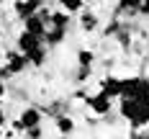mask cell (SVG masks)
I'll use <instances>...</instances> for the list:
<instances>
[{"label": "cell", "instance_id": "8", "mask_svg": "<svg viewBox=\"0 0 149 139\" xmlns=\"http://www.w3.org/2000/svg\"><path fill=\"white\" fill-rule=\"evenodd\" d=\"M41 8H44L41 0H13V10H15V15H18L21 21H26V18H31V15H36Z\"/></svg>", "mask_w": 149, "mask_h": 139}, {"label": "cell", "instance_id": "14", "mask_svg": "<svg viewBox=\"0 0 149 139\" xmlns=\"http://www.w3.org/2000/svg\"><path fill=\"white\" fill-rule=\"evenodd\" d=\"M144 0H118V13H139Z\"/></svg>", "mask_w": 149, "mask_h": 139}, {"label": "cell", "instance_id": "13", "mask_svg": "<svg viewBox=\"0 0 149 139\" xmlns=\"http://www.w3.org/2000/svg\"><path fill=\"white\" fill-rule=\"evenodd\" d=\"M59 3L62 10H67V13H82V8H85V0H57Z\"/></svg>", "mask_w": 149, "mask_h": 139}, {"label": "cell", "instance_id": "5", "mask_svg": "<svg viewBox=\"0 0 149 139\" xmlns=\"http://www.w3.org/2000/svg\"><path fill=\"white\" fill-rule=\"evenodd\" d=\"M82 101H85V106H88L95 116H108V113L113 111V98H108L103 90L93 93V95H85Z\"/></svg>", "mask_w": 149, "mask_h": 139}, {"label": "cell", "instance_id": "6", "mask_svg": "<svg viewBox=\"0 0 149 139\" xmlns=\"http://www.w3.org/2000/svg\"><path fill=\"white\" fill-rule=\"evenodd\" d=\"M41 46H46V41L41 39V36H36V34H29L26 29L15 36V49H18V52H23L26 57L33 54L36 49H41Z\"/></svg>", "mask_w": 149, "mask_h": 139}, {"label": "cell", "instance_id": "7", "mask_svg": "<svg viewBox=\"0 0 149 139\" xmlns=\"http://www.w3.org/2000/svg\"><path fill=\"white\" fill-rule=\"evenodd\" d=\"M100 90L108 95V98H118L121 101V95H123V77H118V75H105L103 80H100Z\"/></svg>", "mask_w": 149, "mask_h": 139}, {"label": "cell", "instance_id": "16", "mask_svg": "<svg viewBox=\"0 0 149 139\" xmlns=\"http://www.w3.org/2000/svg\"><path fill=\"white\" fill-rule=\"evenodd\" d=\"M5 90H8V88H5V80L0 77V106H3V101H5Z\"/></svg>", "mask_w": 149, "mask_h": 139}, {"label": "cell", "instance_id": "1", "mask_svg": "<svg viewBox=\"0 0 149 139\" xmlns=\"http://www.w3.org/2000/svg\"><path fill=\"white\" fill-rule=\"evenodd\" d=\"M118 113H121V119L129 121V126H134V129L149 126V101L141 103V101L123 98V101H118Z\"/></svg>", "mask_w": 149, "mask_h": 139}, {"label": "cell", "instance_id": "15", "mask_svg": "<svg viewBox=\"0 0 149 139\" xmlns=\"http://www.w3.org/2000/svg\"><path fill=\"white\" fill-rule=\"evenodd\" d=\"M95 62V52L93 49H77V64L80 67H93Z\"/></svg>", "mask_w": 149, "mask_h": 139}, {"label": "cell", "instance_id": "12", "mask_svg": "<svg viewBox=\"0 0 149 139\" xmlns=\"http://www.w3.org/2000/svg\"><path fill=\"white\" fill-rule=\"evenodd\" d=\"M64 36H67V31H62V29H49L46 31V36H44V41L46 46H57L64 41Z\"/></svg>", "mask_w": 149, "mask_h": 139}, {"label": "cell", "instance_id": "3", "mask_svg": "<svg viewBox=\"0 0 149 139\" xmlns=\"http://www.w3.org/2000/svg\"><path fill=\"white\" fill-rule=\"evenodd\" d=\"M129 98V101H149V77H123V95L121 101Z\"/></svg>", "mask_w": 149, "mask_h": 139}, {"label": "cell", "instance_id": "9", "mask_svg": "<svg viewBox=\"0 0 149 139\" xmlns=\"http://www.w3.org/2000/svg\"><path fill=\"white\" fill-rule=\"evenodd\" d=\"M70 23H72V15L67 13V10H52V15H49V29H62L67 31L70 29Z\"/></svg>", "mask_w": 149, "mask_h": 139}, {"label": "cell", "instance_id": "2", "mask_svg": "<svg viewBox=\"0 0 149 139\" xmlns=\"http://www.w3.org/2000/svg\"><path fill=\"white\" fill-rule=\"evenodd\" d=\"M29 67H31V62H29V57H26L23 52L8 49V52H5V64L0 67V77H3V80H10L13 75H23Z\"/></svg>", "mask_w": 149, "mask_h": 139}, {"label": "cell", "instance_id": "17", "mask_svg": "<svg viewBox=\"0 0 149 139\" xmlns=\"http://www.w3.org/2000/svg\"><path fill=\"white\" fill-rule=\"evenodd\" d=\"M5 124H8V116H5V111L0 106V129H5Z\"/></svg>", "mask_w": 149, "mask_h": 139}, {"label": "cell", "instance_id": "18", "mask_svg": "<svg viewBox=\"0 0 149 139\" xmlns=\"http://www.w3.org/2000/svg\"><path fill=\"white\" fill-rule=\"evenodd\" d=\"M136 139H149V129H147V131H141V134H136Z\"/></svg>", "mask_w": 149, "mask_h": 139}, {"label": "cell", "instance_id": "11", "mask_svg": "<svg viewBox=\"0 0 149 139\" xmlns=\"http://www.w3.org/2000/svg\"><path fill=\"white\" fill-rule=\"evenodd\" d=\"M80 29L88 31V34H93V31L98 29V15L90 13V10H85V13L80 15Z\"/></svg>", "mask_w": 149, "mask_h": 139}, {"label": "cell", "instance_id": "10", "mask_svg": "<svg viewBox=\"0 0 149 139\" xmlns=\"http://www.w3.org/2000/svg\"><path fill=\"white\" fill-rule=\"evenodd\" d=\"M54 126H57V131L62 137H70L74 131V119L70 113H59V116H54Z\"/></svg>", "mask_w": 149, "mask_h": 139}, {"label": "cell", "instance_id": "4", "mask_svg": "<svg viewBox=\"0 0 149 139\" xmlns=\"http://www.w3.org/2000/svg\"><path fill=\"white\" fill-rule=\"evenodd\" d=\"M41 121H44V113L39 108H33V106H26V108H21V113L15 116L13 126L18 131H31V129H39Z\"/></svg>", "mask_w": 149, "mask_h": 139}]
</instances>
